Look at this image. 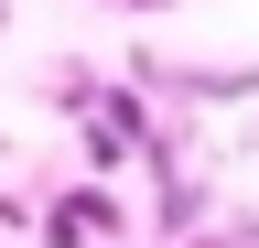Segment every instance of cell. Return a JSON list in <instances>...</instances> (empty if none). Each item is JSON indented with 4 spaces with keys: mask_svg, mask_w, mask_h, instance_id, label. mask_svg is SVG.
<instances>
[{
    "mask_svg": "<svg viewBox=\"0 0 259 248\" xmlns=\"http://www.w3.org/2000/svg\"><path fill=\"white\" fill-rule=\"evenodd\" d=\"M108 227H119L108 194H54L44 205V248H87V237H108Z\"/></svg>",
    "mask_w": 259,
    "mask_h": 248,
    "instance_id": "1",
    "label": "cell"
},
{
    "mask_svg": "<svg viewBox=\"0 0 259 248\" xmlns=\"http://www.w3.org/2000/svg\"><path fill=\"white\" fill-rule=\"evenodd\" d=\"M205 205H216V183H205V173H173V183L151 194V227H162V237H194V227H205Z\"/></svg>",
    "mask_w": 259,
    "mask_h": 248,
    "instance_id": "2",
    "label": "cell"
},
{
    "mask_svg": "<svg viewBox=\"0 0 259 248\" xmlns=\"http://www.w3.org/2000/svg\"><path fill=\"white\" fill-rule=\"evenodd\" d=\"M194 97H216V108H238V97H259V76H238V65H216V76H184Z\"/></svg>",
    "mask_w": 259,
    "mask_h": 248,
    "instance_id": "3",
    "label": "cell"
},
{
    "mask_svg": "<svg viewBox=\"0 0 259 248\" xmlns=\"http://www.w3.org/2000/svg\"><path fill=\"white\" fill-rule=\"evenodd\" d=\"M119 11H162V0H119Z\"/></svg>",
    "mask_w": 259,
    "mask_h": 248,
    "instance_id": "4",
    "label": "cell"
}]
</instances>
